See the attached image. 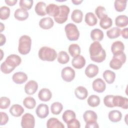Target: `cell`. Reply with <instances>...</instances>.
<instances>
[{
	"instance_id": "3957f363",
	"label": "cell",
	"mask_w": 128,
	"mask_h": 128,
	"mask_svg": "<svg viewBox=\"0 0 128 128\" xmlns=\"http://www.w3.org/2000/svg\"><path fill=\"white\" fill-rule=\"evenodd\" d=\"M38 55L41 60L48 62L54 61L58 56L56 51L48 46H42L40 48Z\"/></svg>"
},
{
	"instance_id": "44dd1931",
	"label": "cell",
	"mask_w": 128,
	"mask_h": 128,
	"mask_svg": "<svg viewBox=\"0 0 128 128\" xmlns=\"http://www.w3.org/2000/svg\"><path fill=\"white\" fill-rule=\"evenodd\" d=\"M83 118L84 122L86 123H88L90 122H96L98 116L96 114L94 111L88 110L84 112L83 114Z\"/></svg>"
},
{
	"instance_id": "603a6c76",
	"label": "cell",
	"mask_w": 128,
	"mask_h": 128,
	"mask_svg": "<svg viewBox=\"0 0 128 128\" xmlns=\"http://www.w3.org/2000/svg\"><path fill=\"white\" fill-rule=\"evenodd\" d=\"M74 94L78 99L84 100L88 96V92L86 88L84 86H78L75 89Z\"/></svg>"
},
{
	"instance_id": "bcb514c9",
	"label": "cell",
	"mask_w": 128,
	"mask_h": 128,
	"mask_svg": "<svg viewBox=\"0 0 128 128\" xmlns=\"http://www.w3.org/2000/svg\"><path fill=\"white\" fill-rule=\"evenodd\" d=\"M95 13L99 19H101L106 14L105 8L101 6H97V8L95 10Z\"/></svg>"
},
{
	"instance_id": "83f0119b",
	"label": "cell",
	"mask_w": 128,
	"mask_h": 128,
	"mask_svg": "<svg viewBox=\"0 0 128 128\" xmlns=\"http://www.w3.org/2000/svg\"><path fill=\"white\" fill-rule=\"evenodd\" d=\"M116 25L120 28L126 26L128 24V18L126 15H120L116 17L115 19Z\"/></svg>"
},
{
	"instance_id": "9c48e42d",
	"label": "cell",
	"mask_w": 128,
	"mask_h": 128,
	"mask_svg": "<svg viewBox=\"0 0 128 128\" xmlns=\"http://www.w3.org/2000/svg\"><path fill=\"white\" fill-rule=\"evenodd\" d=\"M62 78L66 82H72L75 77V71L70 66H66L62 70Z\"/></svg>"
},
{
	"instance_id": "f546056e",
	"label": "cell",
	"mask_w": 128,
	"mask_h": 128,
	"mask_svg": "<svg viewBox=\"0 0 128 128\" xmlns=\"http://www.w3.org/2000/svg\"><path fill=\"white\" fill-rule=\"evenodd\" d=\"M85 22L90 26H95L98 22V20L95 15L92 12H88L84 18Z\"/></svg>"
},
{
	"instance_id": "8992f818",
	"label": "cell",
	"mask_w": 128,
	"mask_h": 128,
	"mask_svg": "<svg viewBox=\"0 0 128 128\" xmlns=\"http://www.w3.org/2000/svg\"><path fill=\"white\" fill-rule=\"evenodd\" d=\"M126 55L122 52L120 54L114 56L110 62V66L114 70H118L126 61Z\"/></svg>"
},
{
	"instance_id": "f1b7e54d",
	"label": "cell",
	"mask_w": 128,
	"mask_h": 128,
	"mask_svg": "<svg viewBox=\"0 0 128 128\" xmlns=\"http://www.w3.org/2000/svg\"><path fill=\"white\" fill-rule=\"evenodd\" d=\"M90 38L94 41H101L104 38V33L98 28L94 29L91 31Z\"/></svg>"
},
{
	"instance_id": "f6af8a7d",
	"label": "cell",
	"mask_w": 128,
	"mask_h": 128,
	"mask_svg": "<svg viewBox=\"0 0 128 128\" xmlns=\"http://www.w3.org/2000/svg\"><path fill=\"white\" fill-rule=\"evenodd\" d=\"M114 95H107L104 98V105L108 108H114L113 104Z\"/></svg>"
},
{
	"instance_id": "836d02e7",
	"label": "cell",
	"mask_w": 128,
	"mask_h": 128,
	"mask_svg": "<svg viewBox=\"0 0 128 128\" xmlns=\"http://www.w3.org/2000/svg\"><path fill=\"white\" fill-rule=\"evenodd\" d=\"M121 30L118 27H114L106 32L108 37L110 39H114L118 38L120 34Z\"/></svg>"
},
{
	"instance_id": "d590c367",
	"label": "cell",
	"mask_w": 128,
	"mask_h": 128,
	"mask_svg": "<svg viewBox=\"0 0 128 128\" xmlns=\"http://www.w3.org/2000/svg\"><path fill=\"white\" fill-rule=\"evenodd\" d=\"M80 46L76 44H72L68 47V52L72 57H75L79 55L80 53Z\"/></svg>"
},
{
	"instance_id": "f907efd6",
	"label": "cell",
	"mask_w": 128,
	"mask_h": 128,
	"mask_svg": "<svg viewBox=\"0 0 128 128\" xmlns=\"http://www.w3.org/2000/svg\"><path fill=\"white\" fill-rule=\"evenodd\" d=\"M122 35L123 38L125 39H127L128 38V28H124L122 31Z\"/></svg>"
},
{
	"instance_id": "ac0fdd59",
	"label": "cell",
	"mask_w": 128,
	"mask_h": 128,
	"mask_svg": "<svg viewBox=\"0 0 128 128\" xmlns=\"http://www.w3.org/2000/svg\"><path fill=\"white\" fill-rule=\"evenodd\" d=\"M52 96V94L50 90L46 88H42L40 90L38 94V98L43 102H48L50 100Z\"/></svg>"
},
{
	"instance_id": "e0dca14e",
	"label": "cell",
	"mask_w": 128,
	"mask_h": 128,
	"mask_svg": "<svg viewBox=\"0 0 128 128\" xmlns=\"http://www.w3.org/2000/svg\"><path fill=\"white\" fill-rule=\"evenodd\" d=\"M84 72L88 77L92 78L98 74V68L96 65L90 64L86 66Z\"/></svg>"
},
{
	"instance_id": "2e32d148",
	"label": "cell",
	"mask_w": 128,
	"mask_h": 128,
	"mask_svg": "<svg viewBox=\"0 0 128 128\" xmlns=\"http://www.w3.org/2000/svg\"><path fill=\"white\" fill-rule=\"evenodd\" d=\"M14 82L16 84H22L26 82L28 80L26 74L24 72H18L14 73L12 76Z\"/></svg>"
},
{
	"instance_id": "ee69618b",
	"label": "cell",
	"mask_w": 128,
	"mask_h": 128,
	"mask_svg": "<svg viewBox=\"0 0 128 128\" xmlns=\"http://www.w3.org/2000/svg\"><path fill=\"white\" fill-rule=\"evenodd\" d=\"M10 100L9 98L6 96H2L0 98V108L1 109H6L9 107Z\"/></svg>"
},
{
	"instance_id": "30bf717a",
	"label": "cell",
	"mask_w": 128,
	"mask_h": 128,
	"mask_svg": "<svg viewBox=\"0 0 128 128\" xmlns=\"http://www.w3.org/2000/svg\"><path fill=\"white\" fill-rule=\"evenodd\" d=\"M114 106L122 108L124 109H128V99L126 98L120 96H114L113 98Z\"/></svg>"
},
{
	"instance_id": "4dcf8cb0",
	"label": "cell",
	"mask_w": 128,
	"mask_h": 128,
	"mask_svg": "<svg viewBox=\"0 0 128 128\" xmlns=\"http://www.w3.org/2000/svg\"><path fill=\"white\" fill-rule=\"evenodd\" d=\"M112 24V20L107 14L100 19V26L103 29L106 30L110 28Z\"/></svg>"
},
{
	"instance_id": "5bb4252c",
	"label": "cell",
	"mask_w": 128,
	"mask_h": 128,
	"mask_svg": "<svg viewBox=\"0 0 128 128\" xmlns=\"http://www.w3.org/2000/svg\"><path fill=\"white\" fill-rule=\"evenodd\" d=\"M124 46L121 41H116L112 43L111 46V51L114 56L117 55L124 52Z\"/></svg>"
},
{
	"instance_id": "8fae6325",
	"label": "cell",
	"mask_w": 128,
	"mask_h": 128,
	"mask_svg": "<svg viewBox=\"0 0 128 128\" xmlns=\"http://www.w3.org/2000/svg\"><path fill=\"white\" fill-rule=\"evenodd\" d=\"M36 113L38 118H46L49 114L48 106L44 104H40L36 108Z\"/></svg>"
},
{
	"instance_id": "277c9868",
	"label": "cell",
	"mask_w": 128,
	"mask_h": 128,
	"mask_svg": "<svg viewBox=\"0 0 128 128\" xmlns=\"http://www.w3.org/2000/svg\"><path fill=\"white\" fill-rule=\"evenodd\" d=\"M31 44L32 40L29 36L27 35L21 36L18 41V52L23 55L28 54L31 49Z\"/></svg>"
},
{
	"instance_id": "7dc6e473",
	"label": "cell",
	"mask_w": 128,
	"mask_h": 128,
	"mask_svg": "<svg viewBox=\"0 0 128 128\" xmlns=\"http://www.w3.org/2000/svg\"><path fill=\"white\" fill-rule=\"evenodd\" d=\"M67 126L68 128H80V124L77 119L74 118L67 123Z\"/></svg>"
},
{
	"instance_id": "f5cc1de1",
	"label": "cell",
	"mask_w": 128,
	"mask_h": 128,
	"mask_svg": "<svg viewBox=\"0 0 128 128\" xmlns=\"http://www.w3.org/2000/svg\"><path fill=\"white\" fill-rule=\"evenodd\" d=\"M0 46H2V45H4L6 42V37L5 36L2 34H0Z\"/></svg>"
},
{
	"instance_id": "d6a6232c",
	"label": "cell",
	"mask_w": 128,
	"mask_h": 128,
	"mask_svg": "<svg viewBox=\"0 0 128 128\" xmlns=\"http://www.w3.org/2000/svg\"><path fill=\"white\" fill-rule=\"evenodd\" d=\"M83 18V13L80 10L76 9L73 10L71 15V18L74 22L80 23Z\"/></svg>"
},
{
	"instance_id": "7a4b0ae2",
	"label": "cell",
	"mask_w": 128,
	"mask_h": 128,
	"mask_svg": "<svg viewBox=\"0 0 128 128\" xmlns=\"http://www.w3.org/2000/svg\"><path fill=\"white\" fill-rule=\"evenodd\" d=\"M22 62V59L20 56L15 54L9 55L0 65L1 71L5 74H10L15 68L18 66Z\"/></svg>"
},
{
	"instance_id": "db71d44e",
	"label": "cell",
	"mask_w": 128,
	"mask_h": 128,
	"mask_svg": "<svg viewBox=\"0 0 128 128\" xmlns=\"http://www.w3.org/2000/svg\"><path fill=\"white\" fill-rule=\"evenodd\" d=\"M83 2L82 0H72V2L76 5H78Z\"/></svg>"
},
{
	"instance_id": "7c38bea8",
	"label": "cell",
	"mask_w": 128,
	"mask_h": 128,
	"mask_svg": "<svg viewBox=\"0 0 128 128\" xmlns=\"http://www.w3.org/2000/svg\"><path fill=\"white\" fill-rule=\"evenodd\" d=\"M92 85L93 90L97 92H102L106 90V84L102 78H98L94 80L92 82Z\"/></svg>"
},
{
	"instance_id": "681fc988",
	"label": "cell",
	"mask_w": 128,
	"mask_h": 128,
	"mask_svg": "<svg viewBox=\"0 0 128 128\" xmlns=\"http://www.w3.org/2000/svg\"><path fill=\"white\" fill-rule=\"evenodd\" d=\"M85 127L86 128H98L99 126L96 122H93L86 123Z\"/></svg>"
},
{
	"instance_id": "c3c4849f",
	"label": "cell",
	"mask_w": 128,
	"mask_h": 128,
	"mask_svg": "<svg viewBox=\"0 0 128 128\" xmlns=\"http://www.w3.org/2000/svg\"><path fill=\"white\" fill-rule=\"evenodd\" d=\"M0 126L5 125L8 121V114L2 112H0Z\"/></svg>"
},
{
	"instance_id": "8d00e7d4",
	"label": "cell",
	"mask_w": 128,
	"mask_h": 128,
	"mask_svg": "<svg viewBox=\"0 0 128 128\" xmlns=\"http://www.w3.org/2000/svg\"><path fill=\"white\" fill-rule=\"evenodd\" d=\"M63 109L62 104L60 102H54L50 106V110L54 114H59Z\"/></svg>"
},
{
	"instance_id": "7402d4cb",
	"label": "cell",
	"mask_w": 128,
	"mask_h": 128,
	"mask_svg": "<svg viewBox=\"0 0 128 128\" xmlns=\"http://www.w3.org/2000/svg\"><path fill=\"white\" fill-rule=\"evenodd\" d=\"M28 12L27 10L22 8H18L14 13V18L20 21H24L28 17Z\"/></svg>"
},
{
	"instance_id": "5b68a950",
	"label": "cell",
	"mask_w": 128,
	"mask_h": 128,
	"mask_svg": "<svg viewBox=\"0 0 128 128\" xmlns=\"http://www.w3.org/2000/svg\"><path fill=\"white\" fill-rule=\"evenodd\" d=\"M66 36L70 41L77 40L80 36V32L77 26L72 23L67 24L64 28Z\"/></svg>"
},
{
	"instance_id": "ffe728a7",
	"label": "cell",
	"mask_w": 128,
	"mask_h": 128,
	"mask_svg": "<svg viewBox=\"0 0 128 128\" xmlns=\"http://www.w3.org/2000/svg\"><path fill=\"white\" fill-rule=\"evenodd\" d=\"M54 22L52 18L50 17H46L42 18L39 22L40 26L44 30H48L52 28Z\"/></svg>"
},
{
	"instance_id": "11a10c76",
	"label": "cell",
	"mask_w": 128,
	"mask_h": 128,
	"mask_svg": "<svg viewBox=\"0 0 128 128\" xmlns=\"http://www.w3.org/2000/svg\"><path fill=\"white\" fill-rule=\"evenodd\" d=\"M0 32H2L4 29V26L2 22H0Z\"/></svg>"
},
{
	"instance_id": "6da1fadb",
	"label": "cell",
	"mask_w": 128,
	"mask_h": 128,
	"mask_svg": "<svg viewBox=\"0 0 128 128\" xmlns=\"http://www.w3.org/2000/svg\"><path fill=\"white\" fill-rule=\"evenodd\" d=\"M89 52L91 60L94 62H102L106 59V51L98 41H95L90 44Z\"/></svg>"
},
{
	"instance_id": "d6986e66",
	"label": "cell",
	"mask_w": 128,
	"mask_h": 128,
	"mask_svg": "<svg viewBox=\"0 0 128 128\" xmlns=\"http://www.w3.org/2000/svg\"><path fill=\"white\" fill-rule=\"evenodd\" d=\"M60 6L54 4H50L46 8V12L50 16H57L60 12Z\"/></svg>"
},
{
	"instance_id": "9a60e30c",
	"label": "cell",
	"mask_w": 128,
	"mask_h": 128,
	"mask_svg": "<svg viewBox=\"0 0 128 128\" xmlns=\"http://www.w3.org/2000/svg\"><path fill=\"white\" fill-rule=\"evenodd\" d=\"M72 64L74 68L76 69H80L85 66V58L82 56L78 55L74 57L72 60Z\"/></svg>"
},
{
	"instance_id": "4316f807",
	"label": "cell",
	"mask_w": 128,
	"mask_h": 128,
	"mask_svg": "<svg viewBox=\"0 0 128 128\" xmlns=\"http://www.w3.org/2000/svg\"><path fill=\"white\" fill-rule=\"evenodd\" d=\"M122 118V114L118 110H112L108 113V118L113 122H120Z\"/></svg>"
},
{
	"instance_id": "ab89813d",
	"label": "cell",
	"mask_w": 128,
	"mask_h": 128,
	"mask_svg": "<svg viewBox=\"0 0 128 128\" xmlns=\"http://www.w3.org/2000/svg\"><path fill=\"white\" fill-rule=\"evenodd\" d=\"M70 56L65 51H60L58 54V61L61 64H66L69 61Z\"/></svg>"
},
{
	"instance_id": "60d3db41",
	"label": "cell",
	"mask_w": 128,
	"mask_h": 128,
	"mask_svg": "<svg viewBox=\"0 0 128 128\" xmlns=\"http://www.w3.org/2000/svg\"><path fill=\"white\" fill-rule=\"evenodd\" d=\"M87 102L90 106L96 107L100 104V98L98 96L92 94L88 97Z\"/></svg>"
},
{
	"instance_id": "f35d334b",
	"label": "cell",
	"mask_w": 128,
	"mask_h": 128,
	"mask_svg": "<svg viewBox=\"0 0 128 128\" xmlns=\"http://www.w3.org/2000/svg\"><path fill=\"white\" fill-rule=\"evenodd\" d=\"M126 0H116L114 2L115 10L118 12L124 11L126 8Z\"/></svg>"
},
{
	"instance_id": "74e56055",
	"label": "cell",
	"mask_w": 128,
	"mask_h": 128,
	"mask_svg": "<svg viewBox=\"0 0 128 128\" xmlns=\"http://www.w3.org/2000/svg\"><path fill=\"white\" fill-rule=\"evenodd\" d=\"M23 104L28 109L34 108L36 104L35 99L31 96L26 97L23 100Z\"/></svg>"
},
{
	"instance_id": "7bdbcfd3",
	"label": "cell",
	"mask_w": 128,
	"mask_h": 128,
	"mask_svg": "<svg viewBox=\"0 0 128 128\" xmlns=\"http://www.w3.org/2000/svg\"><path fill=\"white\" fill-rule=\"evenodd\" d=\"M33 2L32 0H20L19 2V6L22 9L27 10L32 8Z\"/></svg>"
},
{
	"instance_id": "cb8c5ba5",
	"label": "cell",
	"mask_w": 128,
	"mask_h": 128,
	"mask_svg": "<svg viewBox=\"0 0 128 128\" xmlns=\"http://www.w3.org/2000/svg\"><path fill=\"white\" fill-rule=\"evenodd\" d=\"M46 127L48 128H64V126L58 118H51L46 122Z\"/></svg>"
},
{
	"instance_id": "b9f144b4",
	"label": "cell",
	"mask_w": 128,
	"mask_h": 128,
	"mask_svg": "<svg viewBox=\"0 0 128 128\" xmlns=\"http://www.w3.org/2000/svg\"><path fill=\"white\" fill-rule=\"evenodd\" d=\"M10 15V9L6 6H2L0 10V18L5 20L8 18Z\"/></svg>"
},
{
	"instance_id": "d4e9b609",
	"label": "cell",
	"mask_w": 128,
	"mask_h": 128,
	"mask_svg": "<svg viewBox=\"0 0 128 128\" xmlns=\"http://www.w3.org/2000/svg\"><path fill=\"white\" fill-rule=\"evenodd\" d=\"M24 110V108H22V106L18 104L12 105L10 109V114L15 117L20 116L23 114Z\"/></svg>"
},
{
	"instance_id": "816d5d0a",
	"label": "cell",
	"mask_w": 128,
	"mask_h": 128,
	"mask_svg": "<svg viewBox=\"0 0 128 128\" xmlns=\"http://www.w3.org/2000/svg\"><path fill=\"white\" fill-rule=\"evenodd\" d=\"M18 0H6L5 2L8 4V6H14L16 3L17 2Z\"/></svg>"
},
{
	"instance_id": "52a82bcc",
	"label": "cell",
	"mask_w": 128,
	"mask_h": 128,
	"mask_svg": "<svg viewBox=\"0 0 128 128\" xmlns=\"http://www.w3.org/2000/svg\"><path fill=\"white\" fill-rule=\"evenodd\" d=\"M59 6L60 9L59 14L57 16L54 18V20L56 22L61 24L67 20L70 10L69 7L66 5H62Z\"/></svg>"
},
{
	"instance_id": "1f68e13d",
	"label": "cell",
	"mask_w": 128,
	"mask_h": 128,
	"mask_svg": "<svg viewBox=\"0 0 128 128\" xmlns=\"http://www.w3.org/2000/svg\"><path fill=\"white\" fill-rule=\"evenodd\" d=\"M102 75L104 80L107 83L110 84L114 82L116 78V74L114 72L107 70L103 72Z\"/></svg>"
},
{
	"instance_id": "4fadbf2b",
	"label": "cell",
	"mask_w": 128,
	"mask_h": 128,
	"mask_svg": "<svg viewBox=\"0 0 128 128\" xmlns=\"http://www.w3.org/2000/svg\"><path fill=\"white\" fill-rule=\"evenodd\" d=\"M38 84L36 82L30 80L28 81L24 86V91L28 95L34 94L38 90Z\"/></svg>"
},
{
	"instance_id": "e575fe53",
	"label": "cell",
	"mask_w": 128,
	"mask_h": 128,
	"mask_svg": "<svg viewBox=\"0 0 128 128\" xmlns=\"http://www.w3.org/2000/svg\"><path fill=\"white\" fill-rule=\"evenodd\" d=\"M76 114L75 112L72 110H66L62 114V118L63 120L66 122L68 123L72 120L76 118Z\"/></svg>"
},
{
	"instance_id": "484cf974",
	"label": "cell",
	"mask_w": 128,
	"mask_h": 128,
	"mask_svg": "<svg viewBox=\"0 0 128 128\" xmlns=\"http://www.w3.org/2000/svg\"><path fill=\"white\" fill-rule=\"evenodd\" d=\"M46 5L45 2H39L36 4L34 10L38 15L44 16L47 14L46 12Z\"/></svg>"
},
{
	"instance_id": "ba28073f",
	"label": "cell",
	"mask_w": 128,
	"mask_h": 128,
	"mask_svg": "<svg viewBox=\"0 0 128 128\" xmlns=\"http://www.w3.org/2000/svg\"><path fill=\"white\" fill-rule=\"evenodd\" d=\"M35 126V118L30 113L25 114L22 118L21 126L22 128H34Z\"/></svg>"
}]
</instances>
